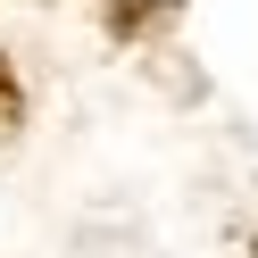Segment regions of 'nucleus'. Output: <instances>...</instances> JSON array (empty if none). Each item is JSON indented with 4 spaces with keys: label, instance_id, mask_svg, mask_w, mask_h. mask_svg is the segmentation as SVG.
<instances>
[{
    "label": "nucleus",
    "instance_id": "obj_1",
    "mask_svg": "<svg viewBox=\"0 0 258 258\" xmlns=\"http://www.w3.org/2000/svg\"><path fill=\"white\" fill-rule=\"evenodd\" d=\"M17 125H25V92H17V67L0 58V142L17 134Z\"/></svg>",
    "mask_w": 258,
    "mask_h": 258
}]
</instances>
